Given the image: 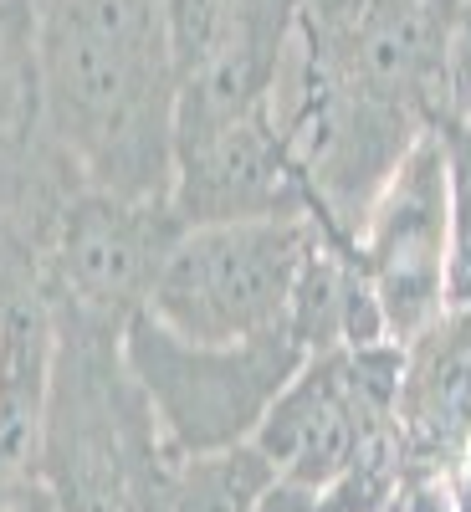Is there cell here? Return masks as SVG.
I'll return each instance as SVG.
<instances>
[{
  "instance_id": "4",
  "label": "cell",
  "mask_w": 471,
  "mask_h": 512,
  "mask_svg": "<svg viewBox=\"0 0 471 512\" xmlns=\"http://www.w3.org/2000/svg\"><path fill=\"white\" fill-rule=\"evenodd\" d=\"M313 236V221L185 226L144 313L195 344H236L282 328Z\"/></svg>"
},
{
  "instance_id": "6",
  "label": "cell",
  "mask_w": 471,
  "mask_h": 512,
  "mask_svg": "<svg viewBox=\"0 0 471 512\" xmlns=\"http://www.w3.org/2000/svg\"><path fill=\"white\" fill-rule=\"evenodd\" d=\"M446 241H451L446 144L436 128H425L354 236L384 313V333L400 349L415 344L446 313Z\"/></svg>"
},
{
  "instance_id": "1",
  "label": "cell",
  "mask_w": 471,
  "mask_h": 512,
  "mask_svg": "<svg viewBox=\"0 0 471 512\" xmlns=\"http://www.w3.org/2000/svg\"><path fill=\"white\" fill-rule=\"evenodd\" d=\"M36 103L88 190L169 200L180 103L169 0H41Z\"/></svg>"
},
{
  "instance_id": "13",
  "label": "cell",
  "mask_w": 471,
  "mask_h": 512,
  "mask_svg": "<svg viewBox=\"0 0 471 512\" xmlns=\"http://www.w3.org/2000/svg\"><path fill=\"white\" fill-rule=\"evenodd\" d=\"M256 512H354L344 497H338L333 487L328 492H313V487H292V482H277L267 492V502Z\"/></svg>"
},
{
  "instance_id": "12",
  "label": "cell",
  "mask_w": 471,
  "mask_h": 512,
  "mask_svg": "<svg viewBox=\"0 0 471 512\" xmlns=\"http://www.w3.org/2000/svg\"><path fill=\"white\" fill-rule=\"evenodd\" d=\"M41 128V103H36V77H11L0 72V175L6 164L26 149V139Z\"/></svg>"
},
{
  "instance_id": "11",
  "label": "cell",
  "mask_w": 471,
  "mask_h": 512,
  "mask_svg": "<svg viewBox=\"0 0 471 512\" xmlns=\"http://www.w3.org/2000/svg\"><path fill=\"white\" fill-rule=\"evenodd\" d=\"M446 144V205H451V241H446V308L471 313V123H436Z\"/></svg>"
},
{
  "instance_id": "14",
  "label": "cell",
  "mask_w": 471,
  "mask_h": 512,
  "mask_svg": "<svg viewBox=\"0 0 471 512\" xmlns=\"http://www.w3.org/2000/svg\"><path fill=\"white\" fill-rule=\"evenodd\" d=\"M6 512H62V507H57V497H52L47 487H31V492H26V497H16Z\"/></svg>"
},
{
  "instance_id": "10",
  "label": "cell",
  "mask_w": 471,
  "mask_h": 512,
  "mask_svg": "<svg viewBox=\"0 0 471 512\" xmlns=\"http://www.w3.org/2000/svg\"><path fill=\"white\" fill-rule=\"evenodd\" d=\"M277 482L272 456L256 441L221 451H164L154 512H256Z\"/></svg>"
},
{
  "instance_id": "2",
  "label": "cell",
  "mask_w": 471,
  "mask_h": 512,
  "mask_svg": "<svg viewBox=\"0 0 471 512\" xmlns=\"http://www.w3.org/2000/svg\"><path fill=\"white\" fill-rule=\"evenodd\" d=\"M159 420L123 354V323L52 308L41 487L62 512H154Z\"/></svg>"
},
{
  "instance_id": "7",
  "label": "cell",
  "mask_w": 471,
  "mask_h": 512,
  "mask_svg": "<svg viewBox=\"0 0 471 512\" xmlns=\"http://www.w3.org/2000/svg\"><path fill=\"white\" fill-rule=\"evenodd\" d=\"M169 205L185 226L236 221H313L308 185L287 154L272 108L175 139V190Z\"/></svg>"
},
{
  "instance_id": "8",
  "label": "cell",
  "mask_w": 471,
  "mask_h": 512,
  "mask_svg": "<svg viewBox=\"0 0 471 512\" xmlns=\"http://www.w3.org/2000/svg\"><path fill=\"white\" fill-rule=\"evenodd\" d=\"M395 420L405 431V477H456L471 456V313L446 308L405 344Z\"/></svg>"
},
{
  "instance_id": "9",
  "label": "cell",
  "mask_w": 471,
  "mask_h": 512,
  "mask_svg": "<svg viewBox=\"0 0 471 512\" xmlns=\"http://www.w3.org/2000/svg\"><path fill=\"white\" fill-rule=\"evenodd\" d=\"M52 384V308L31 277L0 282V512L41 487Z\"/></svg>"
},
{
  "instance_id": "3",
  "label": "cell",
  "mask_w": 471,
  "mask_h": 512,
  "mask_svg": "<svg viewBox=\"0 0 471 512\" xmlns=\"http://www.w3.org/2000/svg\"><path fill=\"white\" fill-rule=\"evenodd\" d=\"M123 354L159 420L164 451H221L251 441L272 400L308 364V349L287 323L236 344H195L154 313L128 318Z\"/></svg>"
},
{
  "instance_id": "5",
  "label": "cell",
  "mask_w": 471,
  "mask_h": 512,
  "mask_svg": "<svg viewBox=\"0 0 471 512\" xmlns=\"http://www.w3.org/2000/svg\"><path fill=\"white\" fill-rule=\"evenodd\" d=\"M180 236L185 221L169 200H123L103 190L72 195L41 267L47 308L128 328V318L149 308V292Z\"/></svg>"
}]
</instances>
